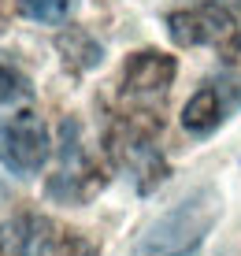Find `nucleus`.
Wrapping results in <instances>:
<instances>
[{
  "mask_svg": "<svg viewBox=\"0 0 241 256\" xmlns=\"http://www.w3.org/2000/svg\"><path fill=\"white\" fill-rule=\"evenodd\" d=\"M78 0H19V12L26 19L34 22H44V26H60L70 19V12H74Z\"/></svg>",
  "mask_w": 241,
  "mask_h": 256,
  "instance_id": "f8f14e48",
  "label": "nucleus"
},
{
  "mask_svg": "<svg viewBox=\"0 0 241 256\" xmlns=\"http://www.w3.org/2000/svg\"><path fill=\"white\" fill-rule=\"evenodd\" d=\"M52 141L48 126L38 112H15L0 122V164L4 171H12L15 178H34L41 174V167L48 164Z\"/></svg>",
  "mask_w": 241,
  "mask_h": 256,
  "instance_id": "39448f33",
  "label": "nucleus"
},
{
  "mask_svg": "<svg viewBox=\"0 0 241 256\" xmlns=\"http://www.w3.org/2000/svg\"><path fill=\"white\" fill-rule=\"evenodd\" d=\"M104 186H108V171L86 152L78 122L67 119L60 130V171L48 178L44 193L60 204H89Z\"/></svg>",
  "mask_w": 241,
  "mask_h": 256,
  "instance_id": "20e7f679",
  "label": "nucleus"
},
{
  "mask_svg": "<svg viewBox=\"0 0 241 256\" xmlns=\"http://www.w3.org/2000/svg\"><path fill=\"white\" fill-rule=\"evenodd\" d=\"M56 48H60V56H64V64L70 70H93V67H100V60H104V48H100V41L93 38V34H86V30H78V26H70V30H64L56 38Z\"/></svg>",
  "mask_w": 241,
  "mask_h": 256,
  "instance_id": "1a4fd4ad",
  "label": "nucleus"
},
{
  "mask_svg": "<svg viewBox=\"0 0 241 256\" xmlns=\"http://www.w3.org/2000/svg\"><path fill=\"white\" fill-rule=\"evenodd\" d=\"M41 230H48V223L41 216H30V212L4 219L0 223V256H30L44 242Z\"/></svg>",
  "mask_w": 241,
  "mask_h": 256,
  "instance_id": "6e6552de",
  "label": "nucleus"
},
{
  "mask_svg": "<svg viewBox=\"0 0 241 256\" xmlns=\"http://www.w3.org/2000/svg\"><path fill=\"white\" fill-rule=\"evenodd\" d=\"M145 116L152 112H138V116L119 119L108 130V152L112 160L130 174L138 193H152L160 182L167 178V160L156 145V122H148Z\"/></svg>",
  "mask_w": 241,
  "mask_h": 256,
  "instance_id": "f03ea898",
  "label": "nucleus"
},
{
  "mask_svg": "<svg viewBox=\"0 0 241 256\" xmlns=\"http://www.w3.org/2000/svg\"><path fill=\"white\" fill-rule=\"evenodd\" d=\"M167 34L182 48H216L222 56H234L241 48V26L219 0H200V4L178 8L167 15Z\"/></svg>",
  "mask_w": 241,
  "mask_h": 256,
  "instance_id": "7ed1b4c3",
  "label": "nucleus"
},
{
  "mask_svg": "<svg viewBox=\"0 0 241 256\" xmlns=\"http://www.w3.org/2000/svg\"><path fill=\"white\" fill-rule=\"evenodd\" d=\"M241 108V78H212L182 108V126L193 138H208Z\"/></svg>",
  "mask_w": 241,
  "mask_h": 256,
  "instance_id": "423d86ee",
  "label": "nucleus"
},
{
  "mask_svg": "<svg viewBox=\"0 0 241 256\" xmlns=\"http://www.w3.org/2000/svg\"><path fill=\"white\" fill-rule=\"evenodd\" d=\"M100 245L82 230H60V234H44L38 256H96Z\"/></svg>",
  "mask_w": 241,
  "mask_h": 256,
  "instance_id": "9b49d317",
  "label": "nucleus"
},
{
  "mask_svg": "<svg viewBox=\"0 0 241 256\" xmlns=\"http://www.w3.org/2000/svg\"><path fill=\"white\" fill-rule=\"evenodd\" d=\"M178 74V64L174 56L167 52H156V48H145V52H134V56L122 64V96L134 104H145V100H160L167 90H171Z\"/></svg>",
  "mask_w": 241,
  "mask_h": 256,
  "instance_id": "0eeeda50",
  "label": "nucleus"
},
{
  "mask_svg": "<svg viewBox=\"0 0 241 256\" xmlns=\"http://www.w3.org/2000/svg\"><path fill=\"white\" fill-rule=\"evenodd\" d=\"M219 193L216 190H197L174 208H167L156 223L145 226V234L134 245V256H193L204 245L219 219Z\"/></svg>",
  "mask_w": 241,
  "mask_h": 256,
  "instance_id": "f257e3e1",
  "label": "nucleus"
},
{
  "mask_svg": "<svg viewBox=\"0 0 241 256\" xmlns=\"http://www.w3.org/2000/svg\"><path fill=\"white\" fill-rule=\"evenodd\" d=\"M30 96H34L30 74L8 52H0V104H26Z\"/></svg>",
  "mask_w": 241,
  "mask_h": 256,
  "instance_id": "9d476101",
  "label": "nucleus"
}]
</instances>
